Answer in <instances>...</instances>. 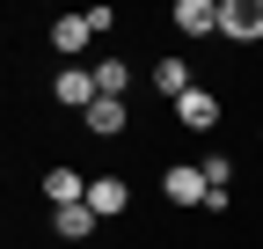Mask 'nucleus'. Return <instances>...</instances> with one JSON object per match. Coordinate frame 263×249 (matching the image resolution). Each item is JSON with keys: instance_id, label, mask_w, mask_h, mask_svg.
<instances>
[{"instance_id": "1", "label": "nucleus", "mask_w": 263, "mask_h": 249, "mask_svg": "<svg viewBox=\"0 0 263 249\" xmlns=\"http://www.w3.org/2000/svg\"><path fill=\"white\" fill-rule=\"evenodd\" d=\"M161 198H168V205H205L212 183H205L197 162H168V169H161Z\"/></svg>"}, {"instance_id": "2", "label": "nucleus", "mask_w": 263, "mask_h": 249, "mask_svg": "<svg viewBox=\"0 0 263 249\" xmlns=\"http://www.w3.org/2000/svg\"><path fill=\"white\" fill-rule=\"evenodd\" d=\"M219 37L256 44L263 37V0H219Z\"/></svg>"}, {"instance_id": "3", "label": "nucleus", "mask_w": 263, "mask_h": 249, "mask_svg": "<svg viewBox=\"0 0 263 249\" xmlns=\"http://www.w3.org/2000/svg\"><path fill=\"white\" fill-rule=\"evenodd\" d=\"M88 212L95 220H124L132 212V183L124 176H88Z\"/></svg>"}, {"instance_id": "4", "label": "nucleus", "mask_w": 263, "mask_h": 249, "mask_svg": "<svg viewBox=\"0 0 263 249\" xmlns=\"http://www.w3.org/2000/svg\"><path fill=\"white\" fill-rule=\"evenodd\" d=\"M51 96H59L66 110H81V117H88L95 103H103V88H95V66H66V74L51 81Z\"/></svg>"}, {"instance_id": "5", "label": "nucleus", "mask_w": 263, "mask_h": 249, "mask_svg": "<svg viewBox=\"0 0 263 249\" xmlns=\"http://www.w3.org/2000/svg\"><path fill=\"white\" fill-rule=\"evenodd\" d=\"M168 110H176V124H183V132H212V124H219V96H212L205 81H197L183 103H168Z\"/></svg>"}, {"instance_id": "6", "label": "nucleus", "mask_w": 263, "mask_h": 249, "mask_svg": "<svg viewBox=\"0 0 263 249\" xmlns=\"http://www.w3.org/2000/svg\"><path fill=\"white\" fill-rule=\"evenodd\" d=\"M183 37H219V0H176V15H168Z\"/></svg>"}, {"instance_id": "7", "label": "nucleus", "mask_w": 263, "mask_h": 249, "mask_svg": "<svg viewBox=\"0 0 263 249\" xmlns=\"http://www.w3.org/2000/svg\"><path fill=\"white\" fill-rule=\"evenodd\" d=\"M51 44H59V51L81 66V51L95 44V22H88V15H59V22H51Z\"/></svg>"}, {"instance_id": "8", "label": "nucleus", "mask_w": 263, "mask_h": 249, "mask_svg": "<svg viewBox=\"0 0 263 249\" xmlns=\"http://www.w3.org/2000/svg\"><path fill=\"white\" fill-rule=\"evenodd\" d=\"M44 198H51V212H59V205H81V198H88V176H73L66 162H51V169H44Z\"/></svg>"}, {"instance_id": "9", "label": "nucleus", "mask_w": 263, "mask_h": 249, "mask_svg": "<svg viewBox=\"0 0 263 249\" xmlns=\"http://www.w3.org/2000/svg\"><path fill=\"white\" fill-rule=\"evenodd\" d=\"M81 124H88V132H95V139H124V124H132V110H124L117 96H103V103H95V110H88Z\"/></svg>"}, {"instance_id": "10", "label": "nucleus", "mask_w": 263, "mask_h": 249, "mask_svg": "<svg viewBox=\"0 0 263 249\" xmlns=\"http://www.w3.org/2000/svg\"><path fill=\"white\" fill-rule=\"evenodd\" d=\"M154 88H161V96H168V103H183L190 88H197V74L183 66V59H154Z\"/></svg>"}, {"instance_id": "11", "label": "nucleus", "mask_w": 263, "mask_h": 249, "mask_svg": "<svg viewBox=\"0 0 263 249\" xmlns=\"http://www.w3.org/2000/svg\"><path fill=\"white\" fill-rule=\"evenodd\" d=\"M51 227H59V242H88L103 220H95V212H88V198H81V205H59V212H51Z\"/></svg>"}, {"instance_id": "12", "label": "nucleus", "mask_w": 263, "mask_h": 249, "mask_svg": "<svg viewBox=\"0 0 263 249\" xmlns=\"http://www.w3.org/2000/svg\"><path fill=\"white\" fill-rule=\"evenodd\" d=\"M95 88H103V96H117V103H124V88H132V66H124L117 51H103V59H95Z\"/></svg>"}, {"instance_id": "13", "label": "nucleus", "mask_w": 263, "mask_h": 249, "mask_svg": "<svg viewBox=\"0 0 263 249\" xmlns=\"http://www.w3.org/2000/svg\"><path fill=\"white\" fill-rule=\"evenodd\" d=\"M197 169H205V183H212V191H234V154H205Z\"/></svg>"}, {"instance_id": "14", "label": "nucleus", "mask_w": 263, "mask_h": 249, "mask_svg": "<svg viewBox=\"0 0 263 249\" xmlns=\"http://www.w3.org/2000/svg\"><path fill=\"white\" fill-rule=\"evenodd\" d=\"M256 139H263V124H256Z\"/></svg>"}]
</instances>
